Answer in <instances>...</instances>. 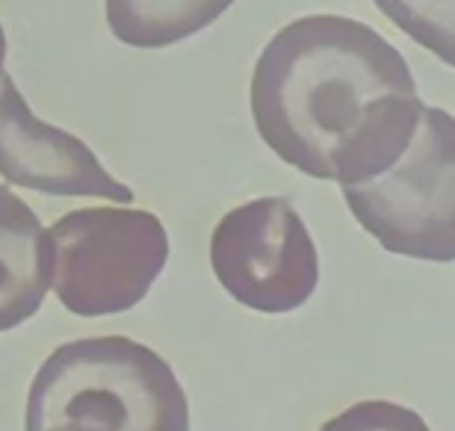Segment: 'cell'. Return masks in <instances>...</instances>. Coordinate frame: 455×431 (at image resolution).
I'll list each match as a JSON object with an SVG mask.
<instances>
[{
    "label": "cell",
    "instance_id": "6da1fadb",
    "mask_svg": "<svg viewBox=\"0 0 455 431\" xmlns=\"http://www.w3.org/2000/svg\"><path fill=\"white\" fill-rule=\"evenodd\" d=\"M249 107L263 145L316 180L358 187L403 157L423 100L405 57L349 15H305L260 51Z\"/></svg>",
    "mask_w": 455,
    "mask_h": 431
},
{
    "label": "cell",
    "instance_id": "7a4b0ae2",
    "mask_svg": "<svg viewBox=\"0 0 455 431\" xmlns=\"http://www.w3.org/2000/svg\"><path fill=\"white\" fill-rule=\"evenodd\" d=\"M24 431H189V399L151 346L77 337L36 370Z\"/></svg>",
    "mask_w": 455,
    "mask_h": 431
},
{
    "label": "cell",
    "instance_id": "52a82bcc",
    "mask_svg": "<svg viewBox=\"0 0 455 431\" xmlns=\"http://www.w3.org/2000/svg\"><path fill=\"white\" fill-rule=\"evenodd\" d=\"M51 275L53 251L39 213L0 183V334L39 314Z\"/></svg>",
    "mask_w": 455,
    "mask_h": 431
},
{
    "label": "cell",
    "instance_id": "ba28073f",
    "mask_svg": "<svg viewBox=\"0 0 455 431\" xmlns=\"http://www.w3.org/2000/svg\"><path fill=\"white\" fill-rule=\"evenodd\" d=\"M236 0H104L107 30L136 51H160L193 39Z\"/></svg>",
    "mask_w": 455,
    "mask_h": 431
},
{
    "label": "cell",
    "instance_id": "9c48e42d",
    "mask_svg": "<svg viewBox=\"0 0 455 431\" xmlns=\"http://www.w3.org/2000/svg\"><path fill=\"white\" fill-rule=\"evenodd\" d=\"M396 30L455 68V0H372Z\"/></svg>",
    "mask_w": 455,
    "mask_h": 431
},
{
    "label": "cell",
    "instance_id": "8992f818",
    "mask_svg": "<svg viewBox=\"0 0 455 431\" xmlns=\"http://www.w3.org/2000/svg\"><path fill=\"white\" fill-rule=\"evenodd\" d=\"M0 174L44 196L107 198L116 204L136 198L80 136L36 116L12 75L0 77Z\"/></svg>",
    "mask_w": 455,
    "mask_h": 431
},
{
    "label": "cell",
    "instance_id": "3957f363",
    "mask_svg": "<svg viewBox=\"0 0 455 431\" xmlns=\"http://www.w3.org/2000/svg\"><path fill=\"white\" fill-rule=\"evenodd\" d=\"M48 240L53 296L84 319L133 310L169 263L166 225L151 210L80 207L51 225Z\"/></svg>",
    "mask_w": 455,
    "mask_h": 431
},
{
    "label": "cell",
    "instance_id": "8fae6325",
    "mask_svg": "<svg viewBox=\"0 0 455 431\" xmlns=\"http://www.w3.org/2000/svg\"><path fill=\"white\" fill-rule=\"evenodd\" d=\"M6 57H9V39H6V27L0 21V77L6 75Z\"/></svg>",
    "mask_w": 455,
    "mask_h": 431
},
{
    "label": "cell",
    "instance_id": "277c9868",
    "mask_svg": "<svg viewBox=\"0 0 455 431\" xmlns=\"http://www.w3.org/2000/svg\"><path fill=\"white\" fill-rule=\"evenodd\" d=\"M343 198L385 251L455 263V116L423 107L403 157L379 178L343 187Z\"/></svg>",
    "mask_w": 455,
    "mask_h": 431
},
{
    "label": "cell",
    "instance_id": "5b68a950",
    "mask_svg": "<svg viewBox=\"0 0 455 431\" xmlns=\"http://www.w3.org/2000/svg\"><path fill=\"white\" fill-rule=\"evenodd\" d=\"M211 266L228 296L267 316L293 314L320 287L314 236L281 196L228 210L213 227Z\"/></svg>",
    "mask_w": 455,
    "mask_h": 431
},
{
    "label": "cell",
    "instance_id": "30bf717a",
    "mask_svg": "<svg viewBox=\"0 0 455 431\" xmlns=\"http://www.w3.org/2000/svg\"><path fill=\"white\" fill-rule=\"evenodd\" d=\"M320 431H432L417 411L387 399H367L340 411Z\"/></svg>",
    "mask_w": 455,
    "mask_h": 431
}]
</instances>
